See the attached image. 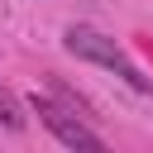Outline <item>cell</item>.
<instances>
[{
  "label": "cell",
  "mask_w": 153,
  "mask_h": 153,
  "mask_svg": "<svg viewBox=\"0 0 153 153\" xmlns=\"http://www.w3.org/2000/svg\"><path fill=\"white\" fill-rule=\"evenodd\" d=\"M67 53L72 57H81V62H96V67H105V72H115L129 91H139V96H148L153 91V81L129 62V53L110 38V33H100V29H91V24H72L67 29Z\"/></svg>",
  "instance_id": "6da1fadb"
},
{
  "label": "cell",
  "mask_w": 153,
  "mask_h": 153,
  "mask_svg": "<svg viewBox=\"0 0 153 153\" xmlns=\"http://www.w3.org/2000/svg\"><path fill=\"white\" fill-rule=\"evenodd\" d=\"M24 110L29 115H38V124L62 143V148H72V153H110L105 148V139L76 115V110H67V105H57L53 96H29L24 100Z\"/></svg>",
  "instance_id": "7a4b0ae2"
},
{
  "label": "cell",
  "mask_w": 153,
  "mask_h": 153,
  "mask_svg": "<svg viewBox=\"0 0 153 153\" xmlns=\"http://www.w3.org/2000/svg\"><path fill=\"white\" fill-rule=\"evenodd\" d=\"M0 124H5V129H24V124H29V110H24V100H19L10 86H0Z\"/></svg>",
  "instance_id": "3957f363"
}]
</instances>
